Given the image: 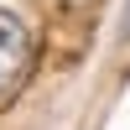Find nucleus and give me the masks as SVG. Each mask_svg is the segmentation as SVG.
Returning <instances> with one entry per match:
<instances>
[{
  "label": "nucleus",
  "instance_id": "f257e3e1",
  "mask_svg": "<svg viewBox=\"0 0 130 130\" xmlns=\"http://www.w3.org/2000/svg\"><path fill=\"white\" fill-rule=\"evenodd\" d=\"M31 57H37V47H31L26 21H21L16 10H0V104H5L10 94L26 83Z\"/></svg>",
  "mask_w": 130,
  "mask_h": 130
},
{
  "label": "nucleus",
  "instance_id": "f03ea898",
  "mask_svg": "<svg viewBox=\"0 0 130 130\" xmlns=\"http://www.w3.org/2000/svg\"><path fill=\"white\" fill-rule=\"evenodd\" d=\"M120 37H130V5H125V21H120Z\"/></svg>",
  "mask_w": 130,
  "mask_h": 130
},
{
  "label": "nucleus",
  "instance_id": "7ed1b4c3",
  "mask_svg": "<svg viewBox=\"0 0 130 130\" xmlns=\"http://www.w3.org/2000/svg\"><path fill=\"white\" fill-rule=\"evenodd\" d=\"M57 5H89V0H57Z\"/></svg>",
  "mask_w": 130,
  "mask_h": 130
}]
</instances>
